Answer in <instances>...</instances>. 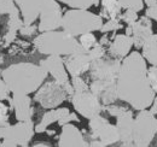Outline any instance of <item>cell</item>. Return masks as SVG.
Instances as JSON below:
<instances>
[{
  "mask_svg": "<svg viewBox=\"0 0 157 147\" xmlns=\"http://www.w3.org/2000/svg\"><path fill=\"white\" fill-rule=\"evenodd\" d=\"M121 62L117 58L105 59L104 57L92 60L88 70L90 77L92 80H117Z\"/></svg>",
  "mask_w": 157,
  "mask_h": 147,
  "instance_id": "cell-11",
  "label": "cell"
},
{
  "mask_svg": "<svg viewBox=\"0 0 157 147\" xmlns=\"http://www.w3.org/2000/svg\"><path fill=\"white\" fill-rule=\"evenodd\" d=\"M59 147H86L90 146L88 141L83 138V134L80 129L70 123L62 126V131L58 138Z\"/></svg>",
  "mask_w": 157,
  "mask_h": 147,
  "instance_id": "cell-15",
  "label": "cell"
},
{
  "mask_svg": "<svg viewBox=\"0 0 157 147\" xmlns=\"http://www.w3.org/2000/svg\"><path fill=\"white\" fill-rule=\"evenodd\" d=\"M33 146H35V147H38V146L47 147V146H50V145H48V144H46V142H36V144H34Z\"/></svg>",
  "mask_w": 157,
  "mask_h": 147,
  "instance_id": "cell-42",
  "label": "cell"
},
{
  "mask_svg": "<svg viewBox=\"0 0 157 147\" xmlns=\"http://www.w3.org/2000/svg\"><path fill=\"white\" fill-rule=\"evenodd\" d=\"M103 23L100 15H96L86 9H73L63 15L60 28L74 36H80L86 33L100 30Z\"/></svg>",
  "mask_w": 157,
  "mask_h": 147,
  "instance_id": "cell-4",
  "label": "cell"
},
{
  "mask_svg": "<svg viewBox=\"0 0 157 147\" xmlns=\"http://www.w3.org/2000/svg\"><path fill=\"white\" fill-rule=\"evenodd\" d=\"M145 16H147L150 19H154L157 22V2L151 6H147V9L145 11Z\"/></svg>",
  "mask_w": 157,
  "mask_h": 147,
  "instance_id": "cell-39",
  "label": "cell"
},
{
  "mask_svg": "<svg viewBox=\"0 0 157 147\" xmlns=\"http://www.w3.org/2000/svg\"><path fill=\"white\" fill-rule=\"evenodd\" d=\"M70 122H78V117L76 113H73V112H69L67 113L64 117H62L58 121L59 126H64L67 123H70Z\"/></svg>",
  "mask_w": 157,
  "mask_h": 147,
  "instance_id": "cell-38",
  "label": "cell"
},
{
  "mask_svg": "<svg viewBox=\"0 0 157 147\" xmlns=\"http://www.w3.org/2000/svg\"><path fill=\"white\" fill-rule=\"evenodd\" d=\"M71 104L78 115L87 119L100 115V112L103 111V105L98 96L90 89L83 92H74L71 95Z\"/></svg>",
  "mask_w": 157,
  "mask_h": 147,
  "instance_id": "cell-8",
  "label": "cell"
},
{
  "mask_svg": "<svg viewBox=\"0 0 157 147\" xmlns=\"http://www.w3.org/2000/svg\"><path fill=\"white\" fill-rule=\"evenodd\" d=\"M90 91L96 94L101 105H110L117 100L116 80H92Z\"/></svg>",
  "mask_w": 157,
  "mask_h": 147,
  "instance_id": "cell-14",
  "label": "cell"
},
{
  "mask_svg": "<svg viewBox=\"0 0 157 147\" xmlns=\"http://www.w3.org/2000/svg\"><path fill=\"white\" fill-rule=\"evenodd\" d=\"M78 42L81 43V46H82L86 51H88V50H91L98 41H97V39H96V35L93 34V32H91V33H86V34L80 35Z\"/></svg>",
  "mask_w": 157,
  "mask_h": 147,
  "instance_id": "cell-27",
  "label": "cell"
},
{
  "mask_svg": "<svg viewBox=\"0 0 157 147\" xmlns=\"http://www.w3.org/2000/svg\"><path fill=\"white\" fill-rule=\"evenodd\" d=\"M87 53L90 55L91 60H96V59L103 58V57L105 55V47H104V45H101L100 42H97L91 50L87 51Z\"/></svg>",
  "mask_w": 157,
  "mask_h": 147,
  "instance_id": "cell-30",
  "label": "cell"
},
{
  "mask_svg": "<svg viewBox=\"0 0 157 147\" xmlns=\"http://www.w3.org/2000/svg\"><path fill=\"white\" fill-rule=\"evenodd\" d=\"M118 18L121 19L122 22H124L126 24H132V23H134L136 21H138V11H134V10H131V9H128V10H126L123 13H121L120 16H118Z\"/></svg>",
  "mask_w": 157,
  "mask_h": 147,
  "instance_id": "cell-32",
  "label": "cell"
},
{
  "mask_svg": "<svg viewBox=\"0 0 157 147\" xmlns=\"http://www.w3.org/2000/svg\"><path fill=\"white\" fill-rule=\"evenodd\" d=\"M38 52L45 55H69L74 53L87 52L81 43L76 40V36L62 30H51L40 33L33 41Z\"/></svg>",
  "mask_w": 157,
  "mask_h": 147,
  "instance_id": "cell-3",
  "label": "cell"
},
{
  "mask_svg": "<svg viewBox=\"0 0 157 147\" xmlns=\"http://www.w3.org/2000/svg\"><path fill=\"white\" fill-rule=\"evenodd\" d=\"M126 34L132 36L134 47L141 48L143 45L146 42V40L154 34L151 19L147 16H143V17L138 18V21H136L134 23L127 24Z\"/></svg>",
  "mask_w": 157,
  "mask_h": 147,
  "instance_id": "cell-12",
  "label": "cell"
},
{
  "mask_svg": "<svg viewBox=\"0 0 157 147\" xmlns=\"http://www.w3.org/2000/svg\"><path fill=\"white\" fill-rule=\"evenodd\" d=\"M116 93L120 100L137 111L152 105L156 93L150 85L146 60L141 53L131 52L122 59L116 80Z\"/></svg>",
  "mask_w": 157,
  "mask_h": 147,
  "instance_id": "cell-1",
  "label": "cell"
},
{
  "mask_svg": "<svg viewBox=\"0 0 157 147\" xmlns=\"http://www.w3.org/2000/svg\"><path fill=\"white\" fill-rule=\"evenodd\" d=\"M40 65L52 76V78L55 81H57L59 85L62 86H67L70 85V80L68 76V71L64 64V59L60 55H47L45 59H42L40 62Z\"/></svg>",
  "mask_w": 157,
  "mask_h": 147,
  "instance_id": "cell-13",
  "label": "cell"
},
{
  "mask_svg": "<svg viewBox=\"0 0 157 147\" xmlns=\"http://www.w3.org/2000/svg\"><path fill=\"white\" fill-rule=\"evenodd\" d=\"M20 9L15 0H0V15H17Z\"/></svg>",
  "mask_w": 157,
  "mask_h": 147,
  "instance_id": "cell-26",
  "label": "cell"
},
{
  "mask_svg": "<svg viewBox=\"0 0 157 147\" xmlns=\"http://www.w3.org/2000/svg\"><path fill=\"white\" fill-rule=\"evenodd\" d=\"M39 25L38 30L40 33L57 30L62 27V7L57 0H44L39 13Z\"/></svg>",
  "mask_w": 157,
  "mask_h": 147,
  "instance_id": "cell-9",
  "label": "cell"
},
{
  "mask_svg": "<svg viewBox=\"0 0 157 147\" xmlns=\"http://www.w3.org/2000/svg\"><path fill=\"white\" fill-rule=\"evenodd\" d=\"M141 55L147 63L157 66V34H152L141 47Z\"/></svg>",
  "mask_w": 157,
  "mask_h": 147,
  "instance_id": "cell-22",
  "label": "cell"
},
{
  "mask_svg": "<svg viewBox=\"0 0 157 147\" xmlns=\"http://www.w3.org/2000/svg\"><path fill=\"white\" fill-rule=\"evenodd\" d=\"M1 76L7 83L11 93L30 94L35 93L46 81L47 71L34 63H16L2 70Z\"/></svg>",
  "mask_w": 157,
  "mask_h": 147,
  "instance_id": "cell-2",
  "label": "cell"
},
{
  "mask_svg": "<svg viewBox=\"0 0 157 147\" xmlns=\"http://www.w3.org/2000/svg\"><path fill=\"white\" fill-rule=\"evenodd\" d=\"M147 77L152 89L155 91V93H157V66L152 65L147 69Z\"/></svg>",
  "mask_w": 157,
  "mask_h": 147,
  "instance_id": "cell-34",
  "label": "cell"
},
{
  "mask_svg": "<svg viewBox=\"0 0 157 147\" xmlns=\"http://www.w3.org/2000/svg\"><path fill=\"white\" fill-rule=\"evenodd\" d=\"M69 94L64 86L59 85L57 81H47L44 82L35 92L34 100L42 106L44 109H55L62 105Z\"/></svg>",
  "mask_w": 157,
  "mask_h": 147,
  "instance_id": "cell-7",
  "label": "cell"
},
{
  "mask_svg": "<svg viewBox=\"0 0 157 147\" xmlns=\"http://www.w3.org/2000/svg\"><path fill=\"white\" fill-rule=\"evenodd\" d=\"M122 28L121 19L118 18H110L106 23H103V27L100 29L101 33H109V32H115Z\"/></svg>",
  "mask_w": 157,
  "mask_h": 147,
  "instance_id": "cell-29",
  "label": "cell"
},
{
  "mask_svg": "<svg viewBox=\"0 0 157 147\" xmlns=\"http://www.w3.org/2000/svg\"><path fill=\"white\" fill-rule=\"evenodd\" d=\"M12 98L9 99L10 104L15 110V116L17 121H30L33 117V107H32V99L29 94H21L12 93Z\"/></svg>",
  "mask_w": 157,
  "mask_h": 147,
  "instance_id": "cell-18",
  "label": "cell"
},
{
  "mask_svg": "<svg viewBox=\"0 0 157 147\" xmlns=\"http://www.w3.org/2000/svg\"><path fill=\"white\" fill-rule=\"evenodd\" d=\"M133 112L127 110L116 117V127L120 134V142L123 146H134L133 144Z\"/></svg>",
  "mask_w": 157,
  "mask_h": 147,
  "instance_id": "cell-16",
  "label": "cell"
},
{
  "mask_svg": "<svg viewBox=\"0 0 157 147\" xmlns=\"http://www.w3.org/2000/svg\"><path fill=\"white\" fill-rule=\"evenodd\" d=\"M121 6L118 0H101V12L100 16L103 18H117L121 15Z\"/></svg>",
  "mask_w": 157,
  "mask_h": 147,
  "instance_id": "cell-24",
  "label": "cell"
},
{
  "mask_svg": "<svg viewBox=\"0 0 157 147\" xmlns=\"http://www.w3.org/2000/svg\"><path fill=\"white\" fill-rule=\"evenodd\" d=\"M156 2H157V0H144V4L147 5V6H151V5L156 4Z\"/></svg>",
  "mask_w": 157,
  "mask_h": 147,
  "instance_id": "cell-41",
  "label": "cell"
},
{
  "mask_svg": "<svg viewBox=\"0 0 157 147\" xmlns=\"http://www.w3.org/2000/svg\"><path fill=\"white\" fill-rule=\"evenodd\" d=\"M157 134V118L150 110H140L134 118L133 144L137 147H147Z\"/></svg>",
  "mask_w": 157,
  "mask_h": 147,
  "instance_id": "cell-6",
  "label": "cell"
},
{
  "mask_svg": "<svg viewBox=\"0 0 157 147\" xmlns=\"http://www.w3.org/2000/svg\"><path fill=\"white\" fill-rule=\"evenodd\" d=\"M9 124V107L0 101V127Z\"/></svg>",
  "mask_w": 157,
  "mask_h": 147,
  "instance_id": "cell-36",
  "label": "cell"
},
{
  "mask_svg": "<svg viewBox=\"0 0 157 147\" xmlns=\"http://www.w3.org/2000/svg\"><path fill=\"white\" fill-rule=\"evenodd\" d=\"M21 11L24 24H33L39 18L44 0H15Z\"/></svg>",
  "mask_w": 157,
  "mask_h": 147,
  "instance_id": "cell-20",
  "label": "cell"
},
{
  "mask_svg": "<svg viewBox=\"0 0 157 147\" xmlns=\"http://www.w3.org/2000/svg\"><path fill=\"white\" fill-rule=\"evenodd\" d=\"M133 39L127 34H118L114 36L113 42L109 46V55L111 58L123 59L131 53V48L133 47Z\"/></svg>",
  "mask_w": 157,
  "mask_h": 147,
  "instance_id": "cell-19",
  "label": "cell"
},
{
  "mask_svg": "<svg viewBox=\"0 0 157 147\" xmlns=\"http://www.w3.org/2000/svg\"><path fill=\"white\" fill-rule=\"evenodd\" d=\"M71 9H90L92 6H98L99 0H57Z\"/></svg>",
  "mask_w": 157,
  "mask_h": 147,
  "instance_id": "cell-25",
  "label": "cell"
},
{
  "mask_svg": "<svg viewBox=\"0 0 157 147\" xmlns=\"http://www.w3.org/2000/svg\"><path fill=\"white\" fill-rule=\"evenodd\" d=\"M70 82L73 85L74 92H83V91L90 89V86L86 83V81L81 76H73Z\"/></svg>",
  "mask_w": 157,
  "mask_h": 147,
  "instance_id": "cell-31",
  "label": "cell"
},
{
  "mask_svg": "<svg viewBox=\"0 0 157 147\" xmlns=\"http://www.w3.org/2000/svg\"><path fill=\"white\" fill-rule=\"evenodd\" d=\"M36 30H38V25H34V23L33 24H24L20 29V34L24 35V36H32L36 33Z\"/></svg>",
  "mask_w": 157,
  "mask_h": 147,
  "instance_id": "cell-37",
  "label": "cell"
},
{
  "mask_svg": "<svg viewBox=\"0 0 157 147\" xmlns=\"http://www.w3.org/2000/svg\"><path fill=\"white\" fill-rule=\"evenodd\" d=\"M118 4L122 9H131L138 12L144 9V0H118Z\"/></svg>",
  "mask_w": 157,
  "mask_h": 147,
  "instance_id": "cell-28",
  "label": "cell"
},
{
  "mask_svg": "<svg viewBox=\"0 0 157 147\" xmlns=\"http://www.w3.org/2000/svg\"><path fill=\"white\" fill-rule=\"evenodd\" d=\"M90 138L98 139L106 146L114 145L120 141V134L116 124H111L106 118H104L100 115H97L90 119Z\"/></svg>",
  "mask_w": 157,
  "mask_h": 147,
  "instance_id": "cell-10",
  "label": "cell"
},
{
  "mask_svg": "<svg viewBox=\"0 0 157 147\" xmlns=\"http://www.w3.org/2000/svg\"><path fill=\"white\" fill-rule=\"evenodd\" d=\"M35 133V126L33 121H23L13 126H2L0 127V146L1 147H16L28 146Z\"/></svg>",
  "mask_w": 157,
  "mask_h": 147,
  "instance_id": "cell-5",
  "label": "cell"
},
{
  "mask_svg": "<svg viewBox=\"0 0 157 147\" xmlns=\"http://www.w3.org/2000/svg\"><path fill=\"white\" fill-rule=\"evenodd\" d=\"M150 111L154 112L155 115H157V95L155 96V99H154V101H152V105L150 106Z\"/></svg>",
  "mask_w": 157,
  "mask_h": 147,
  "instance_id": "cell-40",
  "label": "cell"
},
{
  "mask_svg": "<svg viewBox=\"0 0 157 147\" xmlns=\"http://www.w3.org/2000/svg\"><path fill=\"white\" fill-rule=\"evenodd\" d=\"M103 110H105L109 115H110V116H113V117H117L118 115H121V113L126 112L128 109H127V107H124V106H120V105L110 104V105L104 106V107H103Z\"/></svg>",
  "mask_w": 157,
  "mask_h": 147,
  "instance_id": "cell-33",
  "label": "cell"
},
{
  "mask_svg": "<svg viewBox=\"0 0 157 147\" xmlns=\"http://www.w3.org/2000/svg\"><path fill=\"white\" fill-rule=\"evenodd\" d=\"M10 94H11V91H10L7 83L4 81V78H0V101L9 100Z\"/></svg>",
  "mask_w": 157,
  "mask_h": 147,
  "instance_id": "cell-35",
  "label": "cell"
},
{
  "mask_svg": "<svg viewBox=\"0 0 157 147\" xmlns=\"http://www.w3.org/2000/svg\"><path fill=\"white\" fill-rule=\"evenodd\" d=\"M24 25L23 18H21L20 13L17 15H11L9 16V21H7V33L5 35V42L11 43L15 37L17 35V33L20 32V29Z\"/></svg>",
  "mask_w": 157,
  "mask_h": 147,
  "instance_id": "cell-23",
  "label": "cell"
},
{
  "mask_svg": "<svg viewBox=\"0 0 157 147\" xmlns=\"http://www.w3.org/2000/svg\"><path fill=\"white\" fill-rule=\"evenodd\" d=\"M70 111L68 107H55V109H50L46 113H44L42 118L40 119V122L35 126V131L36 133H44L47 128L53 124L55 122H58L62 117H64L67 113H69Z\"/></svg>",
  "mask_w": 157,
  "mask_h": 147,
  "instance_id": "cell-21",
  "label": "cell"
},
{
  "mask_svg": "<svg viewBox=\"0 0 157 147\" xmlns=\"http://www.w3.org/2000/svg\"><path fill=\"white\" fill-rule=\"evenodd\" d=\"M91 58L87 52L74 53V55H65L64 64L67 68V71L70 76H81L90 70L91 66Z\"/></svg>",
  "mask_w": 157,
  "mask_h": 147,
  "instance_id": "cell-17",
  "label": "cell"
}]
</instances>
